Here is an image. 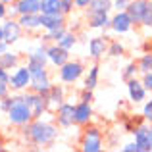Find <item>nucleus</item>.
Here are the masks:
<instances>
[{"label":"nucleus","mask_w":152,"mask_h":152,"mask_svg":"<svg viewBox=\"0 0 152 152\" xmlns=\"http://www.w3.org/2000/svg\"><path fill=\"white\" fill-rule=\"evenodd\" d=\"M14 100H15V94H6V96H2V98H0V112L6 114V112L12 108Z\"/></svg>","instance_id":"obj_32"},{"label":"nucleus","mask_w":152,"mask_h":152,"mask_svg":"<svg viewBox=\"0 0 152 152\" xmlns=\"http://www.w3.org/2000/svg\"><path fill=\"white\" fill-rule=\"evenodd\" d=\"M10 85H8V83H0V98L2 96H6V94H10Z\"/></svg>","instance_id":"obj_43"},{"label":"nucleus","mask_w":152,"mask_h":152,"mask_svg":"<svg viewBox=\"0 0 152 152\" xmlns=\"http://www.w3.org/2000/svg\"><path fill=\"white\" fill-rule=\"evenodd\" d=\"M83 73H85V66L79 60H67L64 66L58 67V79L62 83H66V85L77 83L83 77Z\"/></svg>","instance_id":"obj_4"},{"label":"nucleus","mask_w":152,"mask_h":152,"mask_svg":"<svg viewBox=\"0 0 152 152\" xmlns=\"http://www.w3.org/2000/svg\"><path fill=\"white\" fill-rule=\"evenodd\" d=\"M41 14H62V0H41Z\"/></svg>","instance_id":"obj_25"},{"label":"nucleus","mask_w":152,"mask_h":152,"mask_svg":"<svg viewBox=\"0 0 152 152\" xmlns=\"http://www.w3.org/2000/svg\"><path fill=\"white\" fill-rule=\"evenodd\" d=\"M110 12L87 10V25L91 29H110Z\"/></svg>","instance_id":"obj_13"},{"label":"nucleus","mask_w":152,"mask_h":152,"mask_svg":"<svg viewBox=\"0 0 152 152\" xmlns=\"http://www.w3.org/2000/svg\"><path fill=\"white\" fill-rule=\"evenodd\" d=\"M10 69H6V67L0 66V83H10Z\"/></svg>","instance_id":"obj_38"},{"label":"nucleus","mask_w":152,"mask_h":152,"mask_svg":"<svg viewBox=\"0 0 152 152\" xmlns=\"http://www.w3.org/2000/svg\"><path fill=\"white\" fill-rule=\"evenodd\" d=\"M106 54L112 56V58H119V56L125 54V46L119 41H108V52Z\"/></svg>","instance_id":"obj_29"},{"label":"nucleus","mask_w":152,"mask_h":152,"mask_svg":"<svg viewBox=\"0 0 152 152\" xmlns=\"http://www.w3.org/2000/svg\"><path fill=\"white\" fill-rule=\"evenodd\" d=\"M139 66V73H152V52H145L141 58L137 60Z\"/></svg>","instance_id":"obj_27"},{"label":"nucleus","mask_w":152,"mask_h":152,"mask_svg":"<svg viewBox=\"0 0 152 152\" xmlns=\"http://www.w3.org/2000/svg\"><path fill=\"white\" fill-rule=\"evenodd\" d=\"M54 123L62 129H69L71 125H75V104L71 102H62L54 110Z\"/></svg>","instance_id":"obj_7"},{"label":"nucleus","mask_w":152,"mask_h":152,"mask_svg":"<svg viewBox=\"0 0 152 152\" xmlns=\"http://www.w3.org/2000/svg\"><path fill=\"white\" fill-rule=\"evenodd\" d=\"M79 146H81L83 152H100L104 148V135L102 129L98 125H85L81 135V141H79Z\"/></svg>","instance_id":"obj_3"},{"label":"nucleus","mask_w":152,"mask_h":152,"mask_svg":"<svg viewBox=\"0 0 152 152\" xmlns=\"http://www.w3.org/2000/svg\"><path fill=\"white\" fill-rule=\"evenodd\" d=\"M94 112H93V102H85V100H79L75 104V125L79 127H85L91 123Z\"/></svg>","instance_id":"obj_15"},{"label":"nucleus","mask_w":152,"mask_h":152,"mask_svg":"<svg viewBox=\"0 0 152 152\" xmlns=\"http://www.w3.org/2000/svg\"><path fill=\"white\" fill-rule=\"evenodd\" d=\"M73 10H75V4H73V0H62V14L69 15Z\"/></svg>","instance_id":"obj_35"},{"label":"nucleus","mask_w":152,"mask_h":152,"mask_svg":"<svg viewBox=\"0 0 152 152\" xmlns=\"http://www.w3.org/2000/svg\"><path fill=\"white\" fill-rule=\"evenodd\" d=\"M2 2H4V4H12V2H14V0H2Z\"/></svg>","instance_id":"obj_47"},{"label":"nucleus","mask_w":152,"mask_h":152,"mask_svg":"<svg viewBox=\"0 0 152 152\" xmlns=\"http://www.w3.org/2000/svg\"><path fill=\"white\" fill-rule=\"evenodd\" d=\"M87 10H98V12H110L114 10V2L112 0H91Z\"/></svg>","instance_id":"obj_30"},{"label":"nucleus","mask_w":152,"mask_h":152,"mask_svg":"<svg viewBox=\"0 0 152 152\" xmlns=\"http://www.w3.org/2000/svg\"><path fill=\"white\" fill-rule=\"evenodd\" d=\"M46 54H48V62L54 67H60V66H64L67 60H71L69 58V50L62 48L58 42H52V45L46 46Z\"/></svg>","instance_id":"obj_16"},{"label":"nucleus","mask_w":152,"mask_h":152,"mask_svg":"<svg viewBox=\"0 0 152 152\" xmlns=\"http://www.w3.org/2000/svg\"><path fill=\"white\" fill-rule=\"evenodd\" d=\"M23 98H25L27 106L31 108V114H33V119L37 118H42V115L46 114V112L50 110L48 108V100H46L45 94L41 93H33V91H23Z\"/></svg>","instance_id":"obj_6"},{"label":"nucleus","mask_w":152,"mask_h":152,"mask_svg":"<svg viewBox=\"0 0 152 152\" xmlns=\"http://www.w3.org/2000/svg\"><path fill=\"white\" fill-rule=\"evenodd\" d=\"M141 25H142V27H148V29H152V0H150L148 8H146L145 15H142V19H141Z\"/></svg>","instance_id":"obj_33"},{"label":"nucleus","mask_w":152,"mask_h":152,"mask_svg":"<svg viewBox=\"0 0 152 152\" xmlns=\"http://www.w3.org/2000/svg\"><path fill=\"white\" fill-rule=\"evenodd\" d=\"M137 73H139L137 62H129L125 67H123V71H121V79H123V81H129V79L137 77Z\"/></svg>","instance_id":"obj_31"},{"label":"nucleus","mask_w":152,"mask_h":152,"mask_svg":"<svg viewBox=\"0 0 152 152\" xmlns=\"http://www.w3.org/2000/svg\"><path fill=\"white\" fill-rule=\"evenodd\" d=\"M0 41H4V31H2V23H0Z\"/></svg>","instance_id":"obj_45"},{"label":"nucleus","mask_w":152,"mask_h":152,"mask_svg":"<svg viewBox=\"0 0 152 152\" xmlns=\"http://www.w3.org/2000/svg\"><path fill=\"white\" fill-rule=\"evenodd\" d=\"M148 4H150V0H131L129 2V6L125 8V12L131 15L133 25H141V19H142V15H145Z\"/></svg>","instance_id":"obj_18"},{"label":"nucleus","mask_w":152,"mask_h":152,"mask_svg":"<svg viewBox=\"0 0 152 152\" xmlns=\"http://www.w3.org/2000/svg\"><path fill=\"white\" fill-rule=\"evenodd\" d=\"M58 45L62 46V48H66V50H73L75 48V45H77V35L73 33V31H66L64 33V37L58 41Z\"/></svg>","instance_id":"obj_28"},{"label":"nucleus","mask_w":152,"mask_h":152,"mask_svg":"<svg viewBox=\"0 0 152 152\" xmlns=\"http://www.w3.org/2000/svg\"><path fill=\"white\" fill-rule=\"evenodd\" d=\"M121 150L123 152H139V146H137V142H127V145H123L121 146Z\"/></svg>","instance_id":"obj_40"},{"label":"nucleus","mask_w":152,"mask_h":152,"mask_svg":"<svg viewBox=\"0 0 152 152\" xmlns=\"http://www.w3.org/2000/svg\"><path fill=\"white\" fill-rule=\"evenodd\" d=\"M6 115H8V121H10L14 127H23L33 119L31 108L27 106L23 94H15V100L12 104V108L6 112Z\"/></svg>","instance_id":"obj_2"},{"label":"nucleus","mask_w":152,"mask_h":152,"mask_svg":"<svg viewBox=\"0 0 152 152\" xmlns=\"http://www.w3.org/2000/svg\"><path fill=\"white\" fill-rule=\"evenodd\" d=\"M18 21L21 23V27L25 31H37L42 27V15L41 12H37V14H21L18 15Z\"/></svg>","instance_id":"obj_20"},{"label":"nucleus","mask_w":152,"mask_h":152,"mask_svg":"<svg viewBox=\"0 0 152 152\" xmlns=\"http://www.w3.org/2000/svg\"><path fill=\"white\" fill-rule=\"evenodd\" d=\"M133 135H135V142H137V146H139V152H152L148 123L142 121L141 125H137L135 131H133Z\"/></svg>","instance_id":"obj_14"},{"label":"nucleus","mask_w":152,"mask_h":152,"mask_svg":"<svg viewBox=\"0 0 152 152\" xmlns=\"http://www.w3.org/2000/svg\"><path fill=\"white\" fill-rule=\"evenodd\" d=\"M108 52V37H91L89 41V56L91 60L98 62Z\"/></svg>","instance_id":"obj_17"},{"label":"nucleus","mask_w":152,"mask_h":152,"mask_svg":"<svg viewBox=\"0 0 152 152\" xmlns=\"http://www.w3.org/2000/svg\"><path fill=\"white\" fill-rule=\"evenodd\" d=\"M112 2H114V10H125L131 0H112Z\"/></svg>","instance_id":"obj_39"},{"label":"nucleus","mask_w":152,"mask_h":152,"mask_svg":"<svg viewBox=\"0 0 152 152\" xmlns=\"http://www.w3.org/2000/svg\"><path fill=\"white\" fill-rule=\"evenodd\" d=\"M18 14H37L41 12V0H14Z\"/></svg>","instance_id":"obj_22"},{"label":"nucleus","mask_w":152,"mask_h":152,"mask_svg":"<svg viewBox=\"0 0 152 152\" xmlns=\"http://www.w3.org/2000/svg\"><path fill=\"white\" fill-rule=\"evenodd\" d=\"M41 15H42V29L45 31L58 29V27L67 25L66 14H41Z\"/></svg>","instance_id":"obj_21"},{"label":"nucleus","mask_w":152,"mask_h":152,"mask_svg":"<svg viewBox=\"0 0 152 152\" xmlns=\"http://www.w3.org/2000/svg\"><path fill=\"white\" fill-rule=\"evenodd\" d=\"M67 31V25H64V27H58V29H50V31H46L45 35H42V42H58L60 39L64 37V33Z\"/></svg>","instance_id":"obj_26"},{"label":"nucleus","mask_w":152,"mask_h":152,"mask_svg":"<svg viewBox=\"0 0 152 152\" xmlns=\"http://www.w3.org/2000/svg\"><path fill=\"white\" fill-rule=\"evenodd\" d=\"M141 81H142V85H145V89L148 91V93H152V73H142Z\"/></svg>","instance_id":"obj_37"},{"label":"nucleus","mask_w":152,"mask_h":152,"mask_svg":"<svg viewBox=\"0 0 152 152\" xmlns=\"http://www.w3.org/2000/svg\"><path fill=\"white\" fill-rule=\"evenodd\" d=\"M52 87V81H50V73L46 67L42 69H37L31 73V85H29V91L33 93H41V94H46L48 89Z\"/></svg>","instance_id":"obj_9"},{"label":"nucleus","mask_w":152,"mask_h":152,"mask_svg":"<svg viewBox=\"0 0 152 152\" xmlns=\"http://www.w3.org/2000/svg\"><path fill=\"white\" fill-rule=\"evenodd\" d=\"M110 29L118 35H125L133 29V19L125 10H115V14L110 19Z\"/></svg>","instance_id":"obj_10"},{"label":"nucleus","mask_w":152,"mask_h":152,"mask_svg":"<svg viewBox=\"0 0 152 152\" xmlns=\"http://www.w3.org/2000/svg\"><path fill=\"white\" fill-rule=\"evenodd\" d=\"M125 83H127V96H129V100L133 104H141V102L146 100L148 91L145 89V85H142L141 79L133 77V79H129V81H125Z\"/></svg>","instance_id":"obj_12"},{"label":"nucleus","mask_w":152,"mask_h":152,"mask_svg":"<svg viewBox=\"0 0 152 152\" xmlns=\"http://www.w3.org/2000/svg\"><path fill=\"white\" fill-rule=\"evenodd\" d=\"M148 129H150V145H152V123H148Z\"/></svg>","instance_id":"obj_46"},{"label":"nucleus","mask_w":152,"mask_h":152,"mask_svg":"<svg viewBox=\"0 0 152 152\" xmlns=\"http://www.w3.org/2000/svg\"><path fill=\"white\" fill-rule=\"evenodd\" d=\"M8 85H10V89L14 91V93H23V91H27L29 85H31L29 67H27L25 64H19V66L10 73V83H8Z\"/></svg>","instance_id":"obj_5"},{"label":"nucleus","mask_w":152,"mask_h":152,"mask_svg":"<svg viewBox=\"0 0 152 152\" xmlns=\"http://www.w3.org/2000/svg\"><path fill=\"white\" fill-rule=\"evenodd\" d=\"M10 42H6V41H0V54H4L6 50H10Z\"/></svg>","instance_id":"obj_44"},{"label":"nucleus","mask_w":152,"mask_h":152,"mask_svg":"<svg viewBox=\"0 0 152 152\" xmlns=\"http://www.w3.org/2000/svg\"><path fill=\"white\" fill-rule=\"evenodd\" d=\"M2 31H4V41L10 42V45H15V42L21 39L23 35V27L21 23L18 21V18H6L2 21Z\"/></svg>","instance_id":"obj_11"},{"label":"nucleus","mask_w":152,"mask_h":152,"mask_svg":"<svg viewBox=\"0 0 152 152\" xmlns=\"http://www.w3.org/2000/svg\"><path fill=\"white\" fill-rule=\"evenodd\" d=\"M6 18H8V4H4L2 0H0V23H2Z\"/></svg>","instance_id":"obj_41"},{"label":"nucleus","mask_w":152,"mask_h":152,"mask_svg":"<svg viewBox=\"0 0 152 152\" xmlns=\"http://www.w3.org/2000/svg\"><path fill=\"white\" fill-rule=\"evenodd\" d=\"M73 4H75L77 10H87L89 4H91V0H73Z\"/></svg>","instance_id":"obj_42"},{"label":"nucleus","mask_w":152,"mask_h":152,"mask_svg":"<svg viewBox=\"0 0 152 152\" xmlns=\"http://www.w3.org/2000/svg\"><path fill=\"white\" fill-rule=\"evenodd\" d=\"M81 100L93 102V100H94V91H93V89H87V87H83V91H81Z\"/></svg>","instance_id":"obj_36"},{"label":"nucleus","mask_w":152,"mask_h":152,"mask_svg":"<svg viewBox=\"0 0 152 152\" xmlns=\"http://www.w3.org/2000/svg\"><path fill=\"white\" fill-rule=\"evenodd\" d=\"M142 118L146 123H152V98L142 104Z\"/></svg>","instance_id":"obj_34"},{"label":"nucleus","mask_w":152,"mask_h":152,"mask_svg":"<svg viewBox=\"0 0 152 152\" xmlns=\"http://www.w3.org/2000/svg\"><path fill=\"white\" fill-rule=\"evenodd\" d=\"M45 96H46V100H48V108L54 112L62 102H66V87L52 83V87L48 89V93H46Z\"/></svg>","instance_id":"obj_19"},{"label":"nucleus","mask_w":152,"mask_h":152,"mask_svg":"<svg viewBox=\"0 0 152 152\" xmlns=\"http://www.w3.org/2000/svg\"><path fill=\"white\" fill-rule=\"evenodd\" d=\"M48 64H50V62H48V54H46V45H45V42H41L39 46H35V48L29 50L25 66L29 67L31 73H33V71H37V69L46 67Z\"/></svg>","instance_id":"obj_8"},{"label":"nucleus","mask_w":152,"mask_h":152,"mask_svg":"<svg viewBox=\"0 0 152 152\" xmlns=\"http://www.w3.org/2000/svg\"><path fill=\"white\" fill-rule=\"evenodd\" d=\"M98 79H100V66H98V62H96V64H93V66L89 67V73H87V77H85V85L83 87L94 91L96 85H98Z\"/></svg>","instance_id":"obj_24"},{"label":"nucleus","mask_w":152,"mask_h":152,"mask_svg":"<svg viewBox=\"0 0 152 152\" xmlns=\"http://www.w3.org/2000/svg\"><path fill=\"white\" fill-rule=\"evenodd\" d=\"M21 64V56L14 50H6L4 54H0V66L6 69H15Z\"/></svg>","instance_id":"obj_23"},{"label":"nucleus","mask_w":152,"mask_h":152,"mask_svg":"<svg viewBox=\"0 0 152 152\" xmlns=\"http://www.w3.org/2000/svg\"><path fill=\"white\" fill-rule=\"evenodd\" d=\"M21 135L33 146H48L58 139V125L45 121L42 118H37L21 127Z\"/></svg>","instance_id":"obj_1"}]
</instances>
